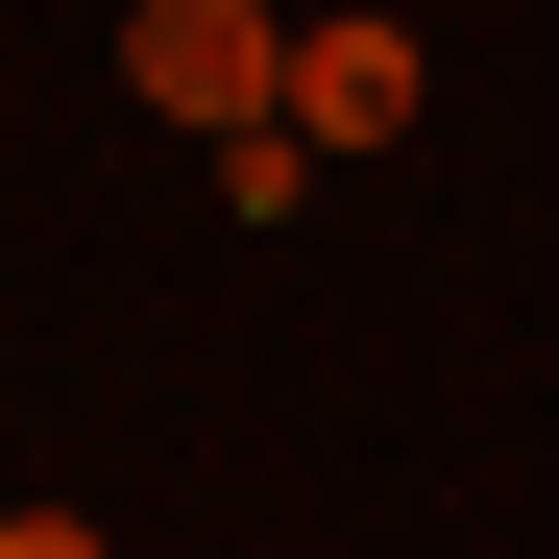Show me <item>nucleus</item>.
I'll return each mask as SVG.
<instances>
[{"label":"nucleus","instance_id":"nucleus-3","mask_svg":"<svg viewBox=\"0 0 559 559\" xmlns=\"http://www.w3.org/2000/svg\"><path fill=\"white\" fill-rule=\"evenodd\" d=\"M0 559H122V535L98 511H0Z\"/></svg>","mask_w":559,"mask_h":559},{"label":"nucleus","instance_id":"nucleus-1","mask_svg":"<svg viewBox=\"0 0 559 559\" xmlns=\"http://www.w3.org/2000/svg\"><path fill=\"white\" fill-rule=\"evenodd\" d=\"M122 98L195 122V146H267V122H293V25H267V0H146V25H122Z\"/></svg>","mask_w":559,"mask_h":559},{"label":"nucleus","instance_id":"nucleus-2","mask_svg":"<svg viewBox=\"0 0 559 559\" xmlns=\"http://www.w3.org/2000/svg\"><path fill=\"white\" fill-rule=\"evenodd\" d=\"M414 122V25H293V146H390Z\"/></svg>","mask_w":559,"mask_h":559}]
</instances>
